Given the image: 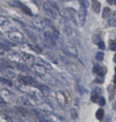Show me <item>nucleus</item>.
Returning <instances> with one entry per match:
<instances>
[{
  "label": "nucleus",
  "mask_w": 116,
  "mask_h": 122,
  "mask_svg": "<svg viewBox=\"0 0 116 122\" xmlns=\"http://www.w3.org/2000/svg\"><path fill=\"white\" fill-rule=\"evenodd\" d=\"M22 58L25 61V62L29 64V65H33V62H34V57H33L32 54L24 53V54H22Z\"/></svg>",
  "instance_id": "9b49d317"
},
{
  "label": "nucleus",
  "mask_w": 116,
  "mask_h": 122,
  "mask_svg": "<svg viewBox=\"0 0 116 122\" xmlns=\"http://www.w3.org/2000/svg\"><path fill=\"white\" fill-rule=\"evenodd\" d=\"M43 37H44V39H45V42H46L49 46H53L56 45V40H55L56 38H55V37H54L53 34H52V33H50L49 31L44 32Z\"/></svg>",
  "instance_id": "7ed1b4c3"
},
{
  "label": "nucleus",
  "mask_w": 116,
  "mask_h": 122,
  "mask_svg": "<svg viewBox=\"0 0 116 122\" xmlns=\"http://www.w3.org/2000/svg\"><path fill=\"white\" fill-rule=\"evenodd\" d=\"M18 69H19V70H21V71H23V72H25V71H28L29 70V68L27 67V66L26 65H24V64H21V63H19V64H18Z\"/></svg>",
  "instance_id": "bb28decb"
},
{
  "label": "nucleus",
  "mask_w": 116,
  "mask_h": 122,
  "mask_svg": "<svg viewBox=\"0 0 116 122\" xmlns=\"http://www.w3.org/2000/svg\"><path fill=\"white\" fill-rule=\"evenodd\" d=\"M10 4L12 6H16V7H19V8H21L22 10L24 11L25 13L27 14V15H32V13H31V11L26 6H25L23 5L22 3H20L19 1H18V0H13V1H11L10 2Z\"/></svg>",
  "instance_id": "39448f33"
},
{
  "label": "nucleus",
  "mask_w": 116,
  "mask_h": 122,
  "mask_svg": "<svg viewBox=\"0 0 116 122\" xmlns=\"http://www.w3.org/2000/svg\"><path fill=\"white\" fill-rule=\"evenodd\" d=\"M95 81L98 82V83H99V84H103V82H104V77H103V76H100V75H99V77L96 78V81Z\"/></svg>",
  "instance_id": "2f4dec72"
},
{
  "label": "nucleus",
  "mask_w": 116,
  "mask_h": 122,
  "mask_svg": "<svg viewBox=\"0 0 116 122\" xmlns=\"http://www.w3.org/2000/svg\"><path fill=\"white\" fill-rule=\"evenodd\" d=\"M64 28H65V32L68 36L70 37L72 35V30L71 29V27H70L69 25H65Z\"/></svg>",
  "instance_id": "393cba45"
},
{
  "label": "nucleus",
  "mask_w": 116,
  "mask_h": 122,
  "mask_svg": "<svg viewBox=\"0 0 116 122\" xmlns=\"http://www.w3.org/2000/svg\"><path fill=\"white\" fill-rule=\"evenodd\" d=\"M26 33H27V34L29 35V37L32 40H33V41H36L37 40V38H36V36L33 34L32 32H30V31H29V30H26Z\"/></svg>",
  "instance_id": "473e14b6"
},
{
  "label": "nucleus",
  "mask_w": 116,
  "mask_h": 122,
  "mask_svg": "<svg viewBox=\"0 0 116 122\" xmlns=\"http://www.w3.org/2000/svg\"><path fill=\"white\" fill-rule=\"evenodd\" d=\"M65 46L69 51L70 54H71L72 56H75V57L77 56V50L72 43H69V44H68L67 46Z\"/></svg>",
  "instance_id": "4468645a"
},
{
  "label": "nucleus",
  "mask_w": 116,
  "mask_h": 122,
  "mask_svg": "<svg viewBox=\"0 0 116 122\" xmlns=\"http://www.w3.org/2000/svg\"><path fill=\"white\" fill-rule=\"evenodd\" d=\"M67 12L69 13V15L70 16V18H71L72 22H73V24L75 26H78V22H77V17H76V11L74 10L73 8L71 7H68L66 9Z\"/></svg>",
  "instance_id": "1a4fd4ad"
},
{
  "label": "nucleus",
  "mask_w": 116,
  "mask_h": 122,
  "mask_svg": "<svg viewBox=\"0 0 116 122\" xmlns=\"http://www.w3.org/2000/svg\"><path fill=\"white\" fill-rule=\"evenodd\" d=\"M100 7H101V5H100V3H99V2L96 1V0H94V1L92 2V8L95 13L99 12Z\"/></svg>",
  "instance_id": "6ab92c4d"
},
{
  "label": "nucleus",
  "mask_w": 116,
  "mask_h": 122,
  "mask_svg": "<svg viewBox=\"0 0 116 122\" xmlns=\"http://www.w3.org/2000/svg\"><path fill=\"white\" fill-rule=\"evenodd\" d=\"M86 15H87V10L86 8L81 7L78 11V18H79V23H80L81 26H84L86 20Z\"/></svg>",
  "instance_id": "0eeeda50"
},
{
  "label": "nucleus",
  "mask_w": 116,
  "mask_h": 122,
  "mask_svg": "<svg viewBox=\"0 0 116 122\" xmlns=\"http://www.w3.org/2000/svg\"><path fill=\"white\" fill-rule=\"evenodd\" d=\"M42 111L46 112L47 114L49 113V112H53V107H52L49 104L46 103V102L43 103V104L42 105Z\"/></svg>",
  "instance_id": "f3484780"
},
{
  "label": "nucleus",
  "mask_w": 116,
  "mask_h": 122,
  "mask_svg": "<svg viewBox=\"0 0 116 122\" xmlns=\"http://www.w3.org/2000/svg\"><path fill=\"white\" fill-rule=\"evenodd\" d=\"M0 81H1L2 82H3L4 84H6V85H8V86H12V83H11V82L9 80L6 79V78L1 77V78H0Z\"/></svg>",
  "instance_id": "72a5a7b5"
},
{
  "label": "nucleus",
  "mask_w": 116,
  "mask_h": 122,
  "mask_svg": "<svg viewBox=\"0 0 116 122\" xmlns=\"http://www.w3.org/2000/svg\"><path fill=\"white\" fill-rule=\"evenodd\" d=\"M32 68H33V72H35L36 73L39 74L41 76L44 75L45 73H46V69H45V66H43L42 65H39V64H33L32 65Z\"/></svg>",
  "instance_id": "6e6552de"
},
{
  "label": "nucleus",
  "mask_w": 116,
  "mask_h": 122,
  "mask_svg": "<svg viewBox=\"0 0 116 122\" xmlns=\"http://www.w3.org/2000/svg\"><path fill=\"white\" fill-rule=\"evenodd\" d=\"M104 117V111L103 109H99L96 112V117L99 121H102Z\"/></svg>",
  "instance_id": "4be33fe9"
},
{
  "label": "nucleus",
  "mask_w": 116,
  "mask_h": 122,
  "mask_svg": "<svg viewBox=\"0 0 116 122\" xmlns=\"http://www.w3.org/2000/svg\"><path fill=\"white\" fill-rule=\"evenodd\" d=\"M98 45H99V49H101V50H104V49H105V44H104V42H102V41H100V42L98 43Z\"/></svg>",
  "instance_id": "4c0bfd02"
},
{
  "label": "nucleus",
  "mask_w": 116,
  "mask_h": 122,
  "mask_svg": "<svg viewBox=\"0 0 116 122\" xmlns=\"http://www.w3.org/2000/svg\"><path fill=\"white\" fill-rule=\"evenodd\" d=\"M100 94H101V90H100V89H99V88L95 89L94 90L92 91V96H91V99H92V101L93 102H97L99 98Z\"/></svg>",
  "instance_id": "f8f14e48"
},
{
  "label": "nucleus",
  "mask_w": 116,
  "mask_h": 122,
  "mask_svg": "<svg viewBox=\"0 0 116 122\" xmlns=\"http://www.w3.org/2000/svg\"><path fill=\"white\" fill-rule=\"evenodd\" d=\"M115 81V86H116V76H115V81Z\"/></svg>",
  "instance_id": "c03bdc74"
},
{
  "label": "nucleus",
  "mask_w": 116,
  "mask_h": 122,
  "mask_svg": "<svg viewBox=\"0 0 116 122\" xmlns=\"http://www.w3.org/2000/svg\"><path fill=\"white\" fill-rule=\"evenodd\" d=\"M7 34H8V38L14 42L22 43L25 40L23 34L19 30H18L16 28H13V30H10L7 31Z\"/></svg>",
  "instance_id": "f257e3e1"
},
{
  "label": "nucleus",
  "mask_w": 116,
  "mask_h": 122,
  "mask_svg": "<svg viewBox=\"0 0 116 122\" xmlns=\"http://www.w3.org/2000/svg\"><path fill=\"white\" fill-rule=\"evenodd\" d=\"M0 71L1 73H3V75H5L6 77H13L14 74V72H12L11 70H10L9 69H7L6 67H3L0 69Z\"/></svg>",
  "instance_id": "dca6fc26"
},
{
  "label": "nucleus",
  "mask_w": 116,
  "mask_h": 122,
  "mask_svg": "<svg viewBox=\"0 0 116 122\" xmlns=\"http://www.w3.org/2000/svg\"><path fill=\"white\" fill-rule=\"evenodd\" d=\"M98 103H99V105H101V106H103V105H105V104H106L105 98L103 97H99V100H98Z\"/></svg>",
  "instance_id": "7c9ffc66"
},
{
  "label": "nucleus",
  "mask_w": 116,
  "mask_h": 122,
  "mask_svg": "<svg viewBox=\"0 0 116 122\" xmlns=\"http://www.w3.org/2000/svg\"><path fill=\"white\" fill-rule=\"evenodd\" d=\"M43 9H44L45 14L48 16H49L50 18H53V19H56V17H57V13H56L55 8L49 3H45L43 4Z\"/></svg>",
  "instance_id": "f03ea898"
},
{
  "label": "nucleus",
  "mask_w": 116,
  "mask_h": 122,
  "mask_svg": "<svg viewBox=\"0 0 116 122\" xmlns=\"http://www.w3.org/2000/svg\"><path fill=\"white\" fill-rule=\"evenodd\" d=\"M9 22H9V19L7 17L0 15V26H4V25L8 24Z\"/></svg>",
  "instance_id": "5701e85b"
},
{
  "label": "nucleus",
  "mask_w": 116,
  "mask_h": 122,
  "mask_svg": "<svg viewBox=\"0 0 116 122\" xmlns=\"http://www.w3.org/2000/svg\"><path fill=\"white\" fill-rule=\"evenodd\" d=\"M58 78H59V79H60V81L61 82H62L63 84L67 85V86H68V85H69V82L67 81V80L65 79V77H64L63 75H61V74L59 75V74H58Z\"/></svg>",
  "instance_id": "c756f323"
},
{
  "label": "nucleus",
  "mask_w": 116,
  "mask_h": 122,
  "mask_svg": "<svg viewBox=\"0 0 116 122\" xmlns=\"http://www.w3.org/2000/svg\"><path fill=\"white\" fill-rule=\"evenodd\" d=\"M103 57H104V54L102 52H98L96 56H95V58H96L98 61H103Z\"/></svg>",
  "instance_id": "c85d7f7f"
},
{
  "label": "nucleus",
  "mask_w": 116,
  "mask_h": 122,
  "mask_svg": "<svg viewBox=\"0 0 116 122\" xmlns=\"http://www.w3.org/2000/svg\"><path fill=\"white\" fill-rule=\"evenodd\" d=\"M4 102V101H3V99L1 97H0V103H3Z\"/></svg>",
  "instance_id": "79ce46f5"
},
{
  "label": "nucleus",
  "mask_w": 116,
  "mask_h": 122,
  "mask_svg": "<svg viewBox=\"0 0 116 122\" xmlns=\"http://www.w3.org/2000/svg\"><path fill=\"white\" fill-rule=\"evenodd\" d=\"M79 3V5H80L81 7H84V8H86L87 9L88 6H89V2L88 0H78Z\"/></svg>",
  "instance_id": "b1692460"
},
{
  "label": "nucleus",
  "mask_w": 116,
  "mask_h": 122,
  "mask_svg": "<svg viewBox=\"0 0 116 122\" xmlns=\"http://www.w3.org/2000/svg\"><path fill=\"white\" fill-rule=\"evenodd\" d=\"M33 24L34 25V26L38 30H44L45 27L46 26V22L45 20L40 17H35L33 19Z\"/></svg>",
  "instance_id": "20e7f679"
},
{
  "label": "nucleus",
  "mask_w": 116,
  "mask_h": 122,
  "mask_svg": "<svg viewBox=\"0 0 116 122\" xmlns=\"http://www.w3.org/2000/svg\"><path fill=\"white\" fill-rule=\"evenodd\" d=\"M113 109L116 111V102H115V103L113 104Z\"/></svg>",
  "instance_id": "ea45409f"
},
{
  "label": "nucleus",
  "mask_w": 116,
  "mask_h": 122,
  "mask_svg": "<svg viewBox=\"0 0 116 122\" xmlns=\"http://www.w3.org/2000/svg\"><path fill=\"white\" fill-rule=\"evenodd\" d=\"M109 47H110L111 50L115 51V50H116V42H115V41L111 40L110 42H109Z\"/></svg>",
  "instance_id": "cd10ccee"
},
{
  "label": "nucleus",
  "mask_w": 116,
  "mask_h": 122,
  "mask_svg": "<svg viewBox=\"0 0 116 122\" xmlns=\"http://www.w3.org/2000/svg\"><path fill=\"white\" fill-rule=\"evenodd\" d=\"M111 15V9L108 7H105L103 11V18H108Z\"/></svg>",
  "instance_id": "a878e982"
},
{
  "label": "nucleus",
  "mask_w": 116,
  "mask_h": 122,
  "mask_svg": "<svg viewBox=\"0 0 116 122\" xmlns=\"http://www.w3.org/2000/svg\"><path fill=\"white\" fill-rule=\"evenodd\" d=\"M115 62H116V54H115Z\"/></svg>",
  "instance_id": "a18cd8bd"
},
{
  "label": "nucleus",
  "mask_w": 116,
  "mask_h": 122,
  "mask_svg": "<svg viewBox=\"0 0 116 122\" xmlns=\"http://www.w3.org/2000/svg\"><path fill=\"white\" fill-rule=\"evenodd\" d=\"M47 56H49V58H50L51 60H53V61H54L55 63H57V60H56V57H54L52 54H47Z\"/></svg>",
  "instance_id": "c9c22d12"
},
{
  "label": "nucleus",
  "mask_w": 116,
  "mask_h": 122,
  "mask_svg": "<svg viewBox=\"0 0 116 122\" xmlns=\"http://www.w3.org/2000/svg\"><path fill=\"white\" fill-rule=\"evenodd\" d=\"M21 50H22V51H24L25 53H26V54H30V53H29V52H36L35 48L33 47V46L29 45V44H27V43H26V44H23L22 46Z\"/></svg>",
  "instance_id": "ddd939ff"
},
{
  "label": "nucleus",
  "mask_w": 116,
  "mask_h": 122,
  "mask_svg": "<svg viewBox=\"0 0 116 122\" xmlns=\"http://www.w3.org/2000/svg\"><path fill=\"white\" fill-rule=\"evenodd\" d=\"M4 54H5V50L2 49V48H0V55H3Z\"/></svg>",
  "instance_id": "58836bf2"
},
{
  "label": "nucleus",
  "mask_w": 116,
  "mask_h": 122,
  "mask_svg": "<svg viewBox=\"0 0 116 122\" xmlns=\"http://www.w3.org/2000/svg\"><path fill=\"white\" fill-rule=\"evenodd\" d=\"M7 57H8V59L10 60V61H11V62H16V63H19L22 58L20 54L17 52L9 53L7 55Z\"/></svg>",
  "instance_id": "9d476101"
},
{
  "label": "nucleus",
  "mask_w": 116,
  "mask_h": 122,
  "mask_svg": "<svg viewBox=\"0 0 116 122\" xmlns=\"http://www.w3.org/2000/svg\"><path fill=\"white\" fill-rule=\"evenodd\" d=\"M93 73H97V74L100 75V76H103L104 75V72L103 68L101 67L99 65H95L94 67H93Z\"/></svg>",
  "instance_id": "a211bd4d"
},
{
  "label": "nucleus",
  "mask_w": 116,
  "mask_h": 122,
  "mask_svg": "<svg viewBox=\"0 0 116 122\" xmlns=\"http://www.w3.org/2000/svg\"><path fill=\"white\" fill-rule=\"evenodd\" d=\"M49 122H62L61 119L56 115L49 114Z\"/></svg>",
  "instance_id": "412c9836"
},
{
  "label": "nucleus",
  "mask_w": 116,
  "mask_h": 122,
  "mask_svg": "<svg viewBox=\"0 0 116 122\" xmlns=\"http://www.w3.org/2000/svg\"><path fill=\"white\" fill-rule=\"evenodd\" d=\"M100 41H101L100 37H99V35H97V34L93 37V42H94V43H95V44H98Z\"/></svg>",
  "instance_id": "f704fd0d"
},
{
  "label": "nucleus",
  "mask_w": 116,
  "mask_h": 122,
  "mask_svg": "<svg viewBox=\"0 0 116 122\" xmlns=\"http://www.w3.org/2000/svg\"><path fill=\"white\" fill-rule=\"evenodd\" d=\"M42 77L44 78L45 81L49 82V84H51V85H56V81L54 80V78L53 77V76H51L50 74H49L48 73H45V74L42 75Z\"/></svg>",
  "instance_id": "2eb2a0df"
},
{
  "label": "nucleus",
  "mask_w": 116,
  "mask_h": 122,
  "mask_svg": "<svg viewBox=\"0 0 116 122\" xmlns=\"http://www.w3.org/2000/svg\"><path fill=\"white\" fill-rule=\"evenodd\" d=\"M107 2H108V3H112L114 2V0H107Z\"/></svg>",
  "instance_id": "37998d69"
},
{
  "label": "nucleus",
  "mask_w": 116,
  "mask_h": 122,
  "mask_svg": "<svg viewBox=\"0 0 116 122\" xmlns=\"http://www.w3.org/2000/svg\"><path fill=\"white\" fill-rule=\"evenodd\" d=\"M20 80H21V81L24 85H26V86H36L37 84L35 80H33V78L30 77H28V76H22V77H20Z\"/></svg>",
  "instance_id": "423d86ee"
},
{
  "label": "nucleus",
  "mask_w": 116,
  "mask_h": 122,
  "mask_svg": "<svg viewBox=\"0 0 116 122\" xmlns=\"http://www.w3.org/2000/svg\"><path fill=\"white\" fill-rule=\"evenodd\" d=\"M78 89H79V91L80 92V93H81V94H83V93H88V91L86 90L85 89H84L83 87L80 86H78Z\"/></svg>",
  "instance_id": "e433bc0d"
},
{
  "label": "nucleus",
  "mask_w": 116,
  "mask_h": 122,
  "mask_svg": "<svg viewBox=\"0 0 116 122\" xmlns=\"http://www.w3.org/2000/svg\"><path fill=\"white\" fill-rule=\"evenodd\" d=\"M0 34H1V33H0Z\"/></svg>",
  "instance_id": "49530a36"
},
{
  "label": "nucleus",
  "mask_w": 116,
  "mask_h": 122,
  "mask_svg": "<svg viewBox=\"0 0 116 122\" xmlns=\"http://www.w3.org/2000/svg\"><path fill=\"white\" fill-rule=\"evenodd\" d=\"M60 1H61V2H69V1H72V0H60Z\"/></svg>",
  "instance_id": "a19ab883"
},
{
  "label": "nucleus",
  "mask_w": 116,
  "mask_h": 122,
  "mask_svg": "<svg viewBox=\"0 0 116 122\" xmlns=\"http://www.w3.org/2000/svg\"><path fill=\"white\" fill-rule=\"evenodd\" d=\"M108 23L111 26H116V10L113 13L112 16L109 18Z\"/></svg>",
  "instance_id": "aec40b11"
}]
</instances>
